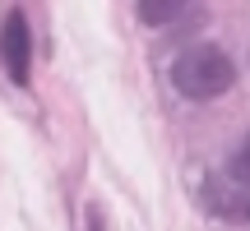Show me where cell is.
<instances>
[{
    "label": "cell",
    "instance_id": "cell-2",
    "mask_svg": "<svg viewBox=\"0 0 250 231\" xmlns=\"http://www.w3.org/2000/svg\"><path fill=\"white\" fill-rule=\"evenodd\" d=\"M5 70L19 88H28V74H33V37H28V19L19 9H9L5 19Z\"/></svg>",
    "mask_w": 250,
    "mask_h": 231
},
{
    "label": "cell",
    "instance_id": "cell-1",
    "mask_svg": "<svg viewBox=\"0 0 250 231\" xmlns=\"http://www.w3.org/2000/svg\"><path fill=\"white\" fill-rule=\"evenodd\" d=\"M171 83L190 102H213L236 83V70L227 60V51H218V46H190L171 60Z\"/></svg>",
    "mask_w": 250,
    "mask_h": 231
},
{
    "label": "cell",
    "instance_id": "cell-5",
    "mask_svg": "<svg viewBox=\"0 0 250 231\" xmlns=\"http://www.w3.org/2000/svg\"><path fill=\"white\" fill-rule=\"evenodd\" d=\"M227 171H232V180H241V185H250V134L241 139V148L232 153V167H227Z\"/></svg>",
    "mask_w": 250,
    "mask_h": 231
},
{
    "label": "cell",
    "instance_id": "cell-4",
    "mask_svg": "<svg viewBox=\"0 0 250 231\" xmlns=\"http://www.w3.org/2000/svg\"><path fill=\"white\" fill-rule=\"evenodd\" d=\"M208 204H213V208H218L223 217H246V222H250V190H232L227 199L208 194Z\"/></svg>",
    "mask_w": 250,
    "mask_h": 231
},
{
    "label": "cell",
    "instance_id": "cell-3",
    "mask_svg": "<svg viewBox=\"0 0 250 231\" xmlns=\"http://www.w3.org/2000/svg\"><path fill=\"white\" fill-rule=\"evenodd\" d=\"M186 5L190 0H139V23L167 28V23H176V19L186 14Z\"/></svg>",
    "mask_w": 250,
    "mask_h": 231
}]
</instances>
